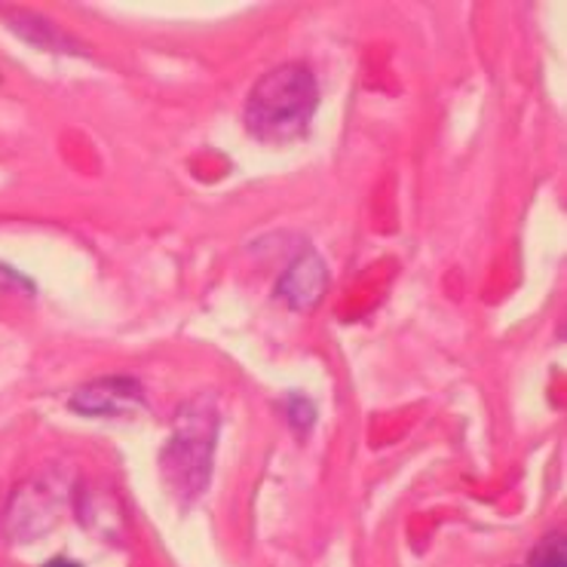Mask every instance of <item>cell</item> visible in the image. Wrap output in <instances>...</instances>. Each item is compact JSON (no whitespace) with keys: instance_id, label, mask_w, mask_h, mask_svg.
Instances as JSON below:
<instances>
[{"instance_id":"6da1fadb","label":"cell","mask_w":567,"mask_h":567,"mask_svg":"<svg viewBox=\"0 0 567 567\" xmlns=\"http://www.w3.org/2000/svg\"><path fill=\"white\" fill-rule=\"evenodd\" d=\"M317 78L303 65L274 68L251 86L246 102V126L255 138L282 145L307 133L317 114Z\"/></svg>"},{"instance_id":"7a4b0ae2","label":"cell","mask_w":567,"mask_h":567,"mask_svg":"<svg viewBox=\"0 0 567 567\" xmlns=\"http://www.w3.org/2000/svg\"><path fill=\"white\" fill-rule=\"evenodd\" d=\"M218 411L209 396L187 402L175 417V433L163 451V475L178 497H197L209 485L212 449H215Z\"/></svg>"},{"instance_id":"3957f363","label":"cell","mask_w":567,"mask_h":567,"mask_svg":"<svg viewBox=\"0 0 567 567\" xmlns=\"http://www.w3.org/2000/svg\"><path fill=\"white\" fill-rule=\"evenodd\" d=\"M142 405V390L130 378H105V381L86 383L71 396V409L80 414H123Z\"/></svg>"},{"instance_id":"277c9868","label":"cell","mask_w":567,"mask_h":567,"mask_svg":"<svg viewBox=\"0 0 567 567\" xmlns=\"http://www.w3.org/2000/svg\"><path fill=\"white\" fill-rule=\"evenodd\" d=\"M326 265L319 261V255L313 249H303L291 267L282 274L279 279V295L291 303V307H313V303L322 298V291H326Z\"/></svg>"},{"instance_id":"5b68a950","label":"cell","mask_w":567,"mask_h":567,"mask_svg":"<svg viewBox=\"0 0 567 567\" xmlns=\"http://www.w3.org/2000/svg\"><path fill=\"white\" fill-rule=\"evenodd\" d=\"M530 567H565V540L561 537H549L537 546Z\"/></svg>"},{"instance_id":"8992f818","label":"cell","mask_w":567,"mask_h":567,"mask_svg":"<svg viewBox=\"0 0 567 567\" xmlns=\"http://www.w3.org/2000/svg\"><path fill=\"white\" fill-rule=\"evenodd\" d=\"M313 417H317V414H313V405H310L307 399L301 396L289 399V421L295 423L298 430H307V426L313 423Z\"/></svg>"},{"instance_id":"52a82bcc","label":"cell","mask_w":567,"mask_h":567,"mask_svg":"<svg viewBox=\"0 0 567 567\" xmlns=\"http://www.w3.org/2000/svg\"><path fill=\"white\" fill-rule=\"evenodd\" d=\"M43 567H80L78 561H68V558H53L50 565H43Z\"/></svg>"}]
</instances>
